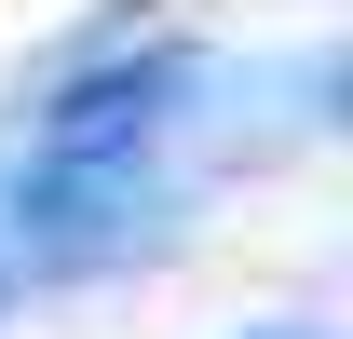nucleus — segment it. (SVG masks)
Segmentation results:
<instances>
[{
	"label": "nucleus",
	"mask_w": 353,
	"mask_h": 339,
	"mask_svg": "<svg viewBox=\"0 0 353 339\" xmlns=\"http://www.w3.org/2000/svg\"><path fill=\"white\" fill-rule=\"evenodd\" d=\"M204 54H109L41 109L28 163L0 176V285L14 271H95L176 217V136H190Z\"/></svg>",
	"instance_id": "1"
}]
</instances>
